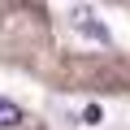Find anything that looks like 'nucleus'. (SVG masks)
<instances>
[{
  "mask_svg": "<svg viewBox=\"0 0 130 130\" xmlns=\"http://www.w3.org/2000/svg\"><path fill=\"white\" fill-rule=\"evenodd\" d=\"M100 117H104V113H100V104H87V108H83V121H87V126H95Z\"/></svg>",
  "mask_w": 130,
  "mask_h": 130,
  "instance_id": "3",
  "label": "nucleus"
},
{
  "mask_svg": "<svg viewBox=\"0 0 130 130\" xmlns=\"http://www.w3.org/2000/svg\"><path fill=\"white\" fill-rule=\"evenodd\" d=\"M70 18H74V26H78V30H83V35H87L91 43H104V48L113 43V35H108V26H104V22L95 18V9H74Z\"/></svg>",
  "mask_w": 130,
  "mask_h": 130,
  "instance_id": "1",
  "label": "nucleus"
},
{
  "mask_svg": "<svg viewBox=\"0 0 130 130\" xmlns=\"http://www.w3.org/2000/svg\"><path fill=\"white\" fill-rule=\"evenodd\" d=\"M18 121H22V108H18L13 100L0 95V126H18Z\"/></svg>",
  "mask_w": 130,
  "mask_h": 130,
  "instance_id": "2",
  "label": "nucleus"
}]
</instances>
